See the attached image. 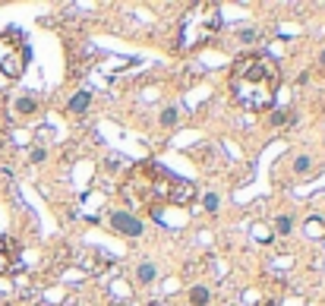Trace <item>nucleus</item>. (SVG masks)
I'll list each match as a JSON object with an SVG mask.
<instances>
[{"mask_svg": "<svg viewBox=\"0 0 325 306\" xmlns=\"http://www.w3.org/2000/svg\"><path fill=\"white\" fill-rule=\"evenodd\" d=\"M110 227L123 237H142V218L130 215V211H110Z\"/></svg>", "mask_w": 325, "mask_h": 306, "instance_id": "423d86ee", "label": "nucleus"}, {"mask_svg": "<svg viewBox=\"0 0 325 306\" xmlns=\"http://www.w3.org/2000/svg\"><path fill=\"white\" fill-rule=\"evenodd\" d=\"M155 275H158V271H155V265H152V262H142V265H139V268H136V281H139L142 287H145V284H152V281H155Z\"/></svg>", "mask_w": 325, "mask_h": 306, "instance_id": "9d476101", "label": "nucleus"}, {"mask_svg": "<svg viewBox=\"0 0 325 306\" xmlns=\"http://www.w3.org/2000/svg\"><path fill=\"white\" fill-rule=\"evenodd\" d=\"M281 89V66L269 54H243L230 70V95L243 110L262 114L271 110L275 95Z\"/></svg>", "mask_w": 325, "mask_h": 306, "instance_id": "f257e3e1", "label": "nucleus"}, {"mask_svg": "<svg viewBox=\"0 0 325 306\" xmlns=\"http://www.w3.org/2000/svg\"><path fill=\"white\" fill-rule=\"evenodd\" d=\"M126 193H136V199L152 211V218L161 221V208L164 205H193L199 199V190L183 180V177L170 174L167 167H161L158 161H142L133 167L130 180H126Z\"/></svg>", "mask_w": 325, "mask_h": 306, "instance_id": "f03ea898", "label": "nucleus"}, {"mask_svg": "<svg viewBox=\"0 0 325 306\" xmlns=\"http://www.w3.org/2000/svg\"><path fill=\"white\" fill-rule=\"evenodd\" d=\"M22 268V243L13 237H0V275H16Z\"/></svg>", "mask_w": 325, "mask_h": 306, "instance_id": "39448f33", "label": "nucleus"}, {"mask_svg": "<svg viewBox=\"0 0 325 306\" xmlns=\"http://www.w3.org/2000/svg\"><path fill=\"white\" fill-rule=\"evenodd\" d=\"M41 161H45V149H35L32 152V164H41Z\"/></svg>", "mask_w": 325, "mask_h": 306, "instance_id": "f3484780", "label": "nucleus"}, {"mask_svg": "<svg viewBox=\"0 0 325 306\" xmlns=\"http://www.w3.org/2000/svg\"><path fill=\"white\" fill-rule=\"evenodd\" d=\"M89 104H92V92H79V95H73L66 101V110H70V114H85Z\"/></svg>", "mask_w": 325, "mask_h": 306, "instance_id": "6e6552de", "label": "nucleus"}, {"mask_svg": "<svg viewBox=\"0 0 325 306\" xmlns=\"http://www.w3.org/2000/svg\"><path fill=\"white\" fill-rule=\"evenodd\" d=\"M275 234H278V237L294 234V221H290V215H278V218H275Z\"/></svg>", "mask_w": 325, "mask_h": 306, "instance_id": "9b49d317", "label": "nucleus"}, {"mask_svg": "<svg viewBox=\"0 0 325 306\" xmlns=\"http://www.w3.org/2000/svg\"><path fill=\"white\" fill-rule=\"evenodd\" d=\"M287 120H290V114H287V110H271L269 126H281V123H287Z\"/></svg>", "mask_w": 325, "mask_h": 306, "instance_id": "2eb2a0df", "label": "nucleus"}, {"mask_svg": "<svg viewBox=\"0 0 325 306\" xmlns=\"http://www.w3.org/2000/svg\"><path fill=\"white\" fill-rule=\"evenodd\" d=\"M319 66H325V51H319Z\"/></svg>", "mask_w": 325, "mask_h": 306, "instance_id": "a211bd4d", "label": "nucleus"}, {"mask_svg": "<svg viewBox=\"0 0 325 306\" xmlns=\"http://www.w3.org/2000/svg\"><path fill=\"white\" fill-rule=\"evenodd\" d=\"M38 110V101L32 98V95H22V98H16V114L19 117H32Z\"/></svg>", "mask_w": 325, "mask_h": 306, "instance_id": "1a4fd4ad", "label": "nucleus"}, {"mask_svg": "<svg viewBox=\"0 0 325 306\" xmlns=\"http://www.w3.org/2000/svg\"><path fill=\"white\" fill-rule=\"evenodd\" d=\"M310 167H313V158L310 155H297L294 158V174L303 177V174H310Z\"/></svg>", "mask_w": 325, "mask_h": 306, "instance_id": "f8f14e48", "label": "nucleus"}, {"mask_svg": "<svg viewBox=\"0 0 325 306\" xmlns=\"http://www.w3.org/2000/svg\"><path fill=\"white\" fill-rule=\"evenodd\" d=\"M202 205H205V211H209V215H215V211H218V205H221L218 193H202Z\"/></svg>", "mask_w": 325, "mask_h": 306, "instance_id": "ddd939ff", "label": "nucleus"}, {"mask_svg": "<svg viewBox=\"0 0 325 306\" xmlns=\"http://www.w3.org/2000/svg\"><path fill=\"white\" fill-rule=\"evenodd\" d=\"M186 300H190V306H209L212 303V291L205 284H196V287H190Z\"/></svg>", "mask_w": 325, "mask_h": 306, "instance_id": "0eeeda50", "label": "nucleus"}, {"mask_svg": "<svg viewBox=\"0 0 325 306\" xmlns=\"http://www.w3.org/2000/svg\"><path fill=\"white\" fill-rule=\"evenodd\" d=\"M322 146H325V142H322Z\"/></svg>", "mask_w": 325, "mask_h": 306, "instance_id": "6ab92c4d", "label": "nucleus"}, {"mask_svg": "<svg viewBox=\"0 0 325 306\" xmlns=\"http://www.w3.org/2000/svg\"><path fill=\"white\" fill-rule=\"evenodd\" d=\"M161 126H177V107H164V110H161Z\"/></svg>", "mask_w": 325, "mask_h": 306, "instance_id": "4468645a", "label": "nucleus"}, {"mask_svg": "<svg viewBox=\"0 0 325 306\" xmlns=\"http://www.w3.org/2000/svg\"><path fill=\"white\" fill-rule=\"evenodd\" d=\"M306 234H310V237L325 234V221H319V224H316V221H310V224H306Z\"/></svg>", "mask_w": 325, "mask_h": 306, "instance_id": "dca6fc26", "label": "nucleus"}, {"mask_svg": "<svg viewBox=\"0 0 325 306\" xmlns=\"http://www.w3.org/2000/svg\"><path fill=\"white\" fill-rule=\"evenodd\" d=\"M221 29V6L218 3H196L180 22V41L183 48H199L215 38Z\"/></svg>", "mask_w": 325, "mask_h": 306, "instance_id": "7ed1b4c3", "label": "nucleus"}, {"mask_svg": "<svg viewBox=\"0 0 325 306\" xmlns=\"http://www.w3.org/2000/svg\"><path fill=\"white\" fill-rule=\"evenodd\" d=\"M32 60V51L25 45V35L19 29H3L0 32V73L6 79H19L25 66Z\"/></svg>", "mask_w": 325, "mask_h": 306, "instance_id": "20e7f679", "label": "nucleus"}]
</instances>
